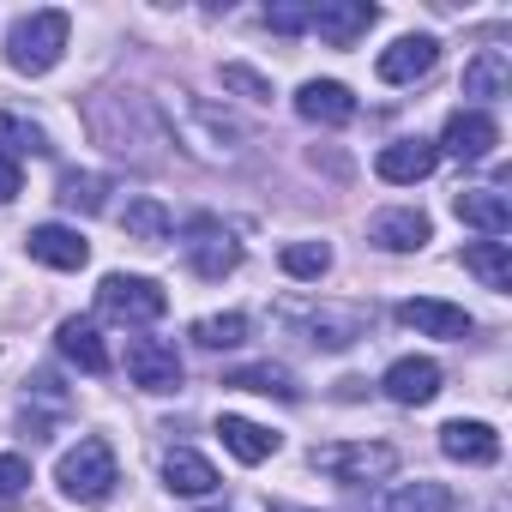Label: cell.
Segmentation results:
<instances>
[{"label":"cell","mask_w":512,"mask_h":512,"mask_svg":"<svg viewBox=\"0 0 512 512\" xmlns=\"http://www.w3.org/2000/svg\"><path fill=\"white\" fill-rule=\"evenodd\" d=\"M494 145H500V121L488 109H452L434 151H446L458 163H482V157H494Z\"/></svg>","instance_id":"9c48e42d"},{"label":"cell","mask_w":512,"mask_h":512,"mask_svg":"<svg viewBox=\"0 0 512 512\" xmlns=\"http://www.w3.org/2000/svg\"><path fill=\"white\" fill-rule=\"evenodd\" d=\"M308 464L344 488H362V482H386L398 470V446L386 440H338V446H314Z\"/></svg>","instance_id":"8992f818"},{"label":"cell","mask_w":512,"mask_h":512,"mask_svg":"<svg viewBox=\"0 0 512 512\" xmlns=\"http://www.w3.org/2000/svg\"><path fill=\"white\" fill-rule=\"evenodd\" d=\"M25 488H31V458L0 452V500H19Z\"/></svg>","instance_id":"e575fe53"},{"label":"cell","mask_w":512,"mask_h":512,"mask_svg":"<svg viewBox=\"0 0 512 512\" xmlns=\"http://www.w3.org/2000/svg\"><path fill=\"white\" fill-rule=\"evenodd\" d=\"M181 260H187L193 278L223 284V278L241 266V241H235V229H229L223 217H187V223H181Z\"/></svg>","instance_id":"52a82bcc"},{"label":"cell","mask_w":512,"mask_h":512,"mask_svg":"<svg viewBox=\"0 0 512 512\" xmlns=\"http://www.w3.org/2000/svg\"><path fill=\"white\" fill-rule=\"evenodd\" d=\"M374 19H380L374 0H314L308 31H320L332 49H350L356 37H368V25H374Z\"/></svg>","instance_id":"8fae6325"},{"label":"cell","mask_w":512,"mask_h":512,"mask_svg":"<svg viewBox=\"0 0 512 512\" xmlns=\"http://www.w3.org/2000/svg\"><path fill=\"white\" fill-rule=\"evenodd\" d=\"M127 380L139 392H181V356L163 338H133L127 344Z\"/></svg>","instance_id":"30bf717a"},{"label":"cell","mask_w":512,"mask_h":512,"mask_svg":"<svg viewBox=\"0 0 512 512\" xmlns=\"http://www.w3.org/2000/svg\"><path fill=\"white\" fill-rule=\"evenodd\" d=\"M97 308H103L109 320H121V326H151V320H163V314H169V296H163V284H157V278L109 272V278L97 284Z\"/></svg>","instance_id":"ba28073f"},{"label":"cell","mask_w":512,"mask_h":512,"mask_svg":"<svg viewBox=\"0 0 512 512\" xmlns=\"http://www.w3.org/2000/svg\"><path fill=\"white\" fill-rule=\"evenodd\" d=\"M278 266H284L296 284H320V278L332 272V247H326V241H290V247L278 253Z\"/></svg>","instance_id":"f546056e"},{"label":"cell","mask_w":512,"mask_h":512,"mask_svg":"<svg viewBox=\"0 0 512 512\" xmlns=\"http://www.w3.org/2000/svg\"><path fill=\"white\" fill-rule=\"evenodd\" d=\"M440 452H446L452 464H476V470H482V464L500 458V434H494L488 422H464V416H458V422L440 428Z\"/></svg>","instance_id":"44dd1931"},{"label":"cell","mask_w":512,"mask_h":512,"mask_svg":"<svg viewBox=\"0 0 512 512\" xmlns=\"http://www.w3.org/2000/svg\"><path fill=\"white\" fill-rule=\"evenodd\" d=\"M464 272L482 278V290L506 296V290H512V247H506V241H470V247H464Z\"/></svg>","instance_id":"484cf974"},{"label":"cell","mask_w":512,"mask_h":512,"mask_svg":"<svg viewBox=\"0 0 512 512\" xmlns=\"http://www.w3.org/2000/svg\"><path fill=\"white\" fill-rule=\"evenodd\" d=\"M296 115L314 121V127H350L356 121V91L338 85V79H308L296 91Z\"/></svg>","instance_id":"e0dca14e"},{"label":"cell","mask_w":512,"mask_h":512,"mask_svg":"<svg viewBox=\"0 0 512 512\" xmlns=\"http://www.w3.org/2000/svg\"><path fill=\"white\" fill-rule=\"evenodd\" d=\"M55 145H49V133L37 127V121H25V115H13V109H0V157H49Z\"/></svg>","instance_id":"83f0119b"},{"label":"cell","mask_w":512,"mask_h":512,"mask_svg":"<svg viewBox=\"0 0 512 512\" xmlns=\"http://www.w3.org/2000/svg\"><path fill=\"white\" fill-rule=\"evenodd\" d=\"M217 434H223L229 458H241V464H266V458L284 446V434H272V428H260V422H247V416H223Z\"/></svg>","instance_id":"d4e9b609"},{"label":"cell","mask_w":512,"mask_h":512,"mask_svg":"<svg viewBox=\"0 0 512 512\" xmlns=\"http://www.w3.org/2000/svg\"><path fill=\"white\" fill-rule=\"evenodd\" d=\"M193 344H205V350L247 344V314H205V320H193Z\"/></svg>","instance_id":"1f68e13d"},{"label":"cell","mask_w":512,"mask_h":512,"mask_svg":"<svg viewBox=\"0 0 512 512\" xmlns=\"http://www.w3.org/2000/svg\"><path fill=\"white\" fill-rule=\"evenodd\" d=\"M85 127H91V139L97 145H109L115 157H127V163H163L175 145H169V127H163V109H157V97H145V91H127V85H109V91H97L91 103H85Z\"/></svg>","instance_id":"7a4b0ae2"},{"label":"cell","mask_w":512,"mask_h":512,"mask_svg":"<svg viewBox=\"0 0 512 512\" xmlns=\"http://www.w3.org/2000/svg\"><path fill=\"white\" fill-rule=\"evenodd\" d=\"M55 350H61L73 368H85V374H109V350H103V332H97V320H61V332H55Z\"/></svg>","instance_id":"603a6c76"},{"label":"cell","mask_w":512,"mask_h":512,"mask_svg":"<svg viewBox=\"0 0 512 512\" xmlns=\"http://www.w3.org/2000/svg\"><path fill=\"white\" fill-rule=\"evenodd\" d=\"M55 482H61L67 500H79V506H103V500L115 494V482H121V470H115V446H109L103 434H85L79 446L61 452Z\"/></svg>","instance_id":"5b68a950"},{"label":"cell","mask_w":512,"mask_h":512,"mask_svg":"<svg viewBox=\"0 0 512 512\" xmlns=\"http://www.w3.org/2000/svg\"><path fill=\"white\" fill-rule=\"evenodd\" d=\"M25 253H31L37 266H49V272H79L91 260V241L79 229H67V223H37L25 235Z\"/></svg>","instance_id":"4fadbf2b"},{"label":"cell","mask_w":512,"mask_h":512,"mask_svg":"<svg viewBox=\"0 0 512 512\" xmlns=\"http://www.w3.org/2000/svg\"><path fill=\"white\" fill-rule=\"evenodd\" d=\"M386 512H452V488L416 476V482H404V488L386 494Z\"/></svg>","instance_id":"f1b7e54d"},{"label":"cell","mask_w":512,"mask_h":512,"mask_svg":"<svg viewBox=\"0 0 512 512\" xmlns=\"http://www.w3.org/2000/svg\"><path fill=\"white\" fill-rule=\"evenodd\" d=\"M163 482L181 500H205V494H217V464L205 452H193V446H169L163 452Z\"/></svg>","instance_id":"ac0fdd59"},{"label":"cell","mask_w":512,"mask_h":512,"mask_svg":"<svg viewBox=\"0 0 512 512\" xmlns=\"http://www.w3.org/2000/svg\"><path fill=\"white\" fill-rule=\"evenodd\" d=\"M374 169L392 187H416V181H428L440 169V151H434V139H392V145H380Z\"/></svg>","instance_id":"5bb4252c"},{"label":"cell","mask_w":512,"mask_h":512,"mask_svg":"<svg viewBox=\"0 0 512 512\" xmlns=\"http://www.w3.org/2000/svg\"><path fill=\"white\" fill-rule=\"evenodd\" d=\"M272 512H302V506H272Z\"/></svg>","instance_id":"8d00e7d4"},{"label":"cell","mask_w":512,"mask_h":512,"mask_svg":"<svg viewBox=\"0 0 512 512\" xmlns=\"http://www.w3.org/2000/svg\"><path fill=\"white\" fill-rule=\"evenodd\" d=\"M440 67V43L434 37H398L392 49H380V61H374V73L386 79V85H416V79H428Z\"/></svg>","instance_id":"2e32d148"},{"label":"cell","mask_w":512,"mask_h":512,"mask_svg":"<svg viewBox=\"0 0 512 512\" xmlns=\"http://www.w3.org/2000/svg\"><path fill=\"white\" fill-rule=\"evenodd\" d=\"M103 193H109V181H103V175H91V169H67V175H61V193H55V199H61L67 211L91 217V211H103Z\"/></svg>","instance_id":"4dcf8cb0"},{"label":"cell","mask_w":512,"mask_h":512,"mask_svg":"<svg viewBox=\"0 0 512 512\" xmlns=\"http://www.w3.org/2000/svg\"><path fill=\"white\" fill-rule=\"evenodd\" d=\"M223 386H235V392H260V398H284V404L302 398V386H296V374H290L284 362H247V368H229Z\"/></svg>","instance_id":"cb8c5ba5"},{"label":"cell","mask_w":512,"mask_h":512,"mask_svg":"<svg viewBox=\"0 0 512 512\" xmlns=\"http://www.w3.org/2000/svg\"><path fill=\"white\" fill-rule=\"evenodd\" d=\"M278 320L296 338H308L314 350H350V344L368 338V314L350 308V302H302V296H290V302H278Z\"/></svg>","instance_id":"277c9868"},{"label":"cell","mask_w":512,"mask_h":512,"mask_svg":"<svg viewBox=\"0 0 512 512\" xmlns=\"http://www.w3.org/2000/svg\"><path fill=\"white\" fill-rule=\"evenodd\" d=\"M223 91H235V97H247V103H272V97H278L272 79L253 73L247 61H223Z\"/></svg>","instance_id":"d6a6232c"},{"label":"cell","mask_w":512,"mask_h":512,"mask_svg":"<svg viewBox=\"0 0 512 512\" xmlns=\"http://www.w3.org/2000/svg\"><path fill=\"white\" fill-rule=\"evenodd\" d=\"M308 19H314V0H278V7H266V25L278 37H302Z\"/></svg>","instance_id":"836d02e7"},{"label":"cell","mask_w":512,"mask_h":512,"mask_svg":"<svg viewBox=\"0 0 512 512\" xmlns=\"http://www.w3.org/2000/svg\"><path fill=\"white\" fill-rule=\"evenodd\" d=\"M67 37H73V19H67V13H55V7L25 13V19H13V31H7V67L25 73V79H43V73L61 67Z\"/></svg>","instance_id":"3957f363"},{"label":"cell","mask_w":512,"mask_h":512,"mask_svg":"<svg viewBox=\"0 0 512 512\" xmlns=\"http://www.w3.org/2000/svg\"><path fill=\"white\" fill-rule=\"evenodd\" d=\"M380 392L392 398V404H434L440 398V362H428V356H398L386 374H380Z\"/></svg>","instance_id":"9a60e30c"},{"label":"cell","mask_w":512,"mask_h":512,"mask_svg":"<svg viewBox=\"0 0 512 512\" xmlns=\"http://www.w3.org/2000/svg\"><path fill=\"white\" fill-rule=\"evenodd\" d=\"M19 187H25L19 163H13V157H0V205H13V199H19Z\"/></svg>","instance_id":"d590c367"},{"label":"cell","mask_w":512,"mask_h":512,"mask_svg":"<svg viewBox=\"0 0 512 512\" xmlns=\"http://www.w3.org/2000/svg\"><path fill=\"white\" fill-rule=\"evenodd\" d=\"M428 235H434V223L416 205H386V211L368 217V241L386 247V253H416V247H428Z\"/></svg>","instance_id":"7c38bea8"},{"label":"cell","mask_w":512,"mask_h":512,"mask_svg":"<svg viewBox=\"0 0 512 512\" xmlns=\"http://www.w3.org/2000/svg\"><path fill=\"white\" fill-rule=\"evenodd\" d=\"M121 229L133 235V241H145V247H157V241H169L175 235V211L163 205V199H127V211H121Z\"/></svg>","instance_id":"4316f807"},{"label":"cell","mask_w":512,"mask_h":512,"mask_svg":"<svg viewBox=\"0 0 512 512\" xmlns=\"http://www.w3.org/2000/svg\"><path fill=\"white\" fill-rule=\"evenodd\" d=\"M452 211H458V223L482 229L488 241H500V235L512 229V199H506L500 187H464V193L452 199Z\"/></svg>","instance_id":"d6986e66"},{"label":"cell","mask_w":512,"mask_h":512,"mask_svg":"<svg viewBox=\"0 0 512 512\" xmlns=\"http://www.w3.org/2000/svg\"><path fill=\"white\" fill-rule=\"evenodd\" d=\"M157 109H163L169 145H175L181 157H193V163H205V169H235V163H247L253 127H247L235 109L205 103V97H193V91H175V97L157 103Z\"/></svg>","instance_id":"6da1fadb"},{"label":"cell","mask_w":512,"mask_h":512,"mask_svg":"<svg viewBox=\"0 0 512 512\" xmlns=\"http://www.w3.org/2000/svg\"><path fill=\"white\" fill-rule=\"evenodd\" d=\"M506 91H512V55H506V49H476L470 67H464V97L494 103V97H506Z\"/></svg>","instance_id":"7402d4cb"},{"label":"cell","mask_w":512,"mask_h":512,"mask_svg":"<svg viewBox=\"0 0 512 512\" xmlns=\"http://www.w3.org/2000/svg\"><path fill=\"white\" fill-rule=\"evenodd\" d=\"M398 320L410 326V332H422V338H470V314L464 308H452V302H434V296H416V302H404L398 308Z\"/></svg>","instance_id":"ffe728a7"}]
</instances>
